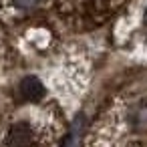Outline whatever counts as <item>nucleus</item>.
Segmentation results:
<instances>
[{
	"mask_svg": "<svg viewBox=\"0 0 147 147\" xmlns=\"http://www.w3.org/2000/svg\"><path fill=\"white\" fill-rule=\"evenodd\" d=\"M32 143H34V129L30 127V123L18 121L10 127L6 137L8 147H32Z\"/></svg>",
	"mask_w": 147,
	"mask_h": 147,
	"instance_id": "obj_1",
	"label": "nucleus"
},
{
	"mask_svg": "<svg viewBox=\"0 0 147 147\" xmlns=\"http://www.w3.org/2000/svg\"><path fill=\"white\" fill-rule=\"evenodd\" d=\"M20 93L24 99L28 101H38L45 97V85L36 79V77H26L22 83H20Z\"/></svg>",
	"mask_w": 147,
	"mask_h": 147,
	"instance_id": "obj_2",
	"label": "nucleus"
},
{
	"mask_svg": "<svg viewBox=\"0 0 147 147\" xmlns=\"http://www.w3.org/2000/svg\"><path fill=\"white\" fill-rule=\"evenodd\" d=\"M14 2V6L16 8H22V10H30V8H34V6H38L42 0H12Z\"/></svg>",
	"mask_w": 147,
	"mask_h": 147,
	"instance_id": "obj_3",
	"label": "nucleus"
}]
</instances>
